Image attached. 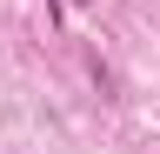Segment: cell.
Instances as JSON below:
<instances>
[{"label": "cell", "mask_w": 160, "mask_h": 154, "mask_svg": "<svg viewBox=\"0 0 160 154\" xmlns=\"http://www.w3.org/2000/svg\"><path fill=\"white\" fill-rule=\"evenodd\" d=\"M73 7H93V0H73Z\"/></svg>", "instance_id": "cell-2"}, {"label": "cell", "mask_w": 160, "mask_h": 154, "mask_svg": "<svg viewBox=\"0 0 160 154\" xmlns=\"http://www.w3.org/2000/svg\"><path fill=\"white\" fill-rule=\"evenodd\" d=\"M93 87H100V94H107V101H113V67L100 61V54H93Z\"/></svg>", "instance_id": "cell-1"}]
</instances>
